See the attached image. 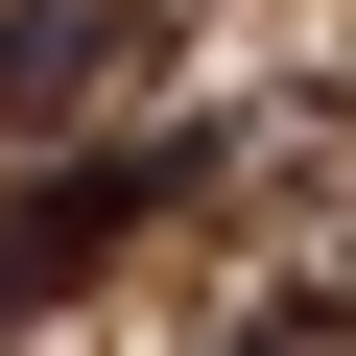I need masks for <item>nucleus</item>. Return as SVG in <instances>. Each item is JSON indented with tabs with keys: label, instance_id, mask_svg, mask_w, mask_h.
Returning <instances> with one entry per match:
<instances>
[{
	"label": "nucleus",
	"instance_id": "obj_2",
	"mask_svg": "<svg viewBox=\"0 0 356 356\" xmlns=\"http://www.w3.org/2000/svg\"><path fill=\"white\" fill-rule=\"evenodd\" d=\"M143 72H166V0H0V143H24V166L95 143Z\"/></svg>",
	"mask_w": 356,
	"mask_h": 356
},
{
	"label": "nucleus",
	"instance_id": "obj_3",
	"mask_svg": "<svg viewBox=\"0 0 356 356\" xmlns=\"http://www.w3.org/2000/svg\"><path fill=\"white\" fill-rule=\"evenodd\" d=\"M214 356H356V238H332V261H285V285H261Z\"/></svg>",
	"mask_w": 356,
	"mask_h": 356
},
{
	"label": "nucleus",
	"instance_id": "obj_1",
	"mask_svg": "<svg viewBox=\"0 0 356 356\" xmlns=\"http://www.w3.org/2000/svg\"><path fill=\"white\" fill-rule=\"evenodd\" d=\"M166 191H191V143H48L24 191H0V332H24V309H72Z\"/></svg>",
	"mask_w": 356,
	"mask_h": 356
}]
</instances>
